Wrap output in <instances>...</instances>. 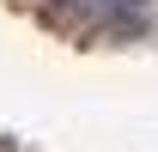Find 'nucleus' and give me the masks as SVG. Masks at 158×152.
<instances>
[{"label":"nucleus","mask_w":158,"mask_h":152,"mask_svg":"<svg viewBox=\"0 0 158 152\" xmlns=\"http://www.w3.org/2000/svg\"><path fill=\"white\" fill-rule=\"evenodd\" d=\"M134 6H140V0H134Z\"/></svg>","instance_id":"obj_1"}]
</instances>
